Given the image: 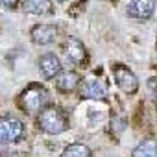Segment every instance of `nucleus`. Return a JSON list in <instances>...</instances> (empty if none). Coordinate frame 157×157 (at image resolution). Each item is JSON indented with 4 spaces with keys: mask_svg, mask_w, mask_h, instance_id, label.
I'll return each mask as SVG.
<instances>
[{
    "mask_svg": "<svg viewBox=\"0 0 157 157\" xmlns=\"http://www.w3.org/2000/svg\"><path fill=\"white\" fill-rule=\"evenodd\" d=\"M39 70L43 74L44 80H54V78L61 72V59L52 54V52H46L39 57Z\"/></svg>",
    "mask_w": 157,
    "mask_h": 157,
    "instance_id": "9",
    "label": "nucleus"
},
{
    "mask_svg": "<svg viewBox=\"0 0 157 157\" xmlns=\"http://www.w3.org/2000/svg\"><path fill=\"white\" fill-rule=\"evenodd\" d=\"M30 37H32V41L35 44L46 46V44L56 43V39H57V28L52 26V24H35L32 28Z\"/></svg>",
    "mask_w": 157,
    "mask_h": 157,
    "instance_id": "8",
    "label": "nucleus"
},
{
    "mask_svg": "<svg viewBox=\"0 0 157 157\" xmlns=\"http://www.w3.org/2000/svg\"><path fill=\"white\" fill-rule=\"evenodd\" d=\"M131 157H157V142L153 139H146L135 146Z\"/></svg>",
    "mask_w": 157,
    "mask_h": 157,
    "instance_id": "12",
    "label": "nucleus"
},
{
    "mask_svg": "<svg viewBox=\"0 0 157 157\" xmlns=\"http://www.w3.org/2000/svg\"><path fill=\"white\" fill-rule=\"evenodd\" d=\"M19 2H21V0H0V4H2L6 10H13V8H17Z\"/></svg>",
    "mask_w": 157,
    "mask_h": 157,
    "instance_id": "15",
    "label": "nucleus"
},
{
    "mask_svg": "<svg viewBox=\"0 0 157 157\" xmlns=\"http://www.w3.org/2000/svg\"><path fill=\"white\" fill-rule=\"evenodd\" d=\"M157 0H131L128 4V15L135 21H146L153 15Z\"/></svg>",
    "mask_w": 157,
    "mask_h": 157,
    "instance_id": "7",
    "label": "nucleus"
},
{
    "mask_svg": "<svg viewBox=\"0 0 157 157\" xmlns=\"http://www.w3.org/2000/svg\"><path fill=\"white\" fill-rule=\"evenodd\" d=\"M63 52H65V57L68 63L72 65H78V67H82L87 63V52H85V46L80 39H76V37H68L67 43L63 44Z\"/></svg>",
    "mask_w": 157,
    "mask_h": 157,
    "instance_id": "5",
    "label": "nucleus"
},
{
    "mask_svg": "<svg viewBox=\"0 0 157 157\" xmlns=\"http://www.w3.org/2000/svg\"><path fill=\"white\" fill-rule=\"evenodd\" d=\"M59 2H67V0H59Z\"/></svg>",
    "mask_w": 157,
    "mask_h": 157,
    "instance_id": "16",
    "label": "nucleus"
},
{
    "mask_svg": "<svg viewBox=\"0 0 157 157\" xmlns=\"http://www.w3.org/2000/svg\"><path fill=\"white\" fill-rule=\"evenodd\" d=\"M80 96L85 100H105L107 89L96 78H85L80 83Z\"/></svg>",
    "mask_w": 157,
    "mask_h": 157,
    "instance_id": "6",
    "label": "nucleus"
},
{
    "mask_svg": "<svg viewBox=\"0 0 157 157\" xmlns=\"http://www.w3.org/2000/svg\"><path fill=\"white\" fill-rule=\"evenodd\" d=\"M56 87H57V91H61V93H72L74 89H78L80 87V83H82V80H80V76H78L76 72H59L56 78Z\"/></svg>",
    "mask_w": 157,
    "mask_h": 157,
    "instance_id": "10",
    "label": "nucleus"
},
{
    "mask_svg": "<svg viewBox=\"0 0 157 157\" xmlns=\"http://www.w3.org/2000/svg\"><path fill=\"white\" fill-rule=\"evenodd\" d=\"M37 120H39V128L48 135H59L70 128L65 111L57 105H46L37 115Z\"/></svg>",
    "mask_w": 157,
    "mask_h": 157,
    "instance_id": "1",
    "label": "nucleus"
},
{
    "mask_svg": "<svg viewBox=\"0 0 157 157\" xmlns=\"http://www.w3.org/2000/svg\"><path fill=\"white\" fill-rule=\"evenodd\" d=\"M61 157H91V150H89V146H85V144L76 142V144H68V146L63 150Z\"/></svg>",
    "mask_w": 157,
    "mask_h": 157,
    "instance_id": "13",
    "label": "nucleus"
},
{
    "mask_svg": "<svg viewBox=\"0 0 157 157\" xmlns=\"http://www.w3.org/2000/svg\"><path fill=\"white\" fill-rule=\"evenodd\" d=\"M24 133V124L19 118L6 117L0 118V144H11L17 142Z\"/></svg>",
    "mask_w": 157,
    "mask_h": 157,
    "instance_id": "3",
    "label": "nucleus"
},
{
    "mask_svg": "<svg viewBox=\"0 0 157 157\" xmlns=\"http://www.w3.org/2000/svg\"><path fill=\"white\" fill-rule=\"evenodd\" d=\"M24 13L30 15H50L54 6L52 0H21Z\"/></svg>",
    "mask_w": 157,
    "mask_h": 157,
    "instance_id": "11",
    "label": "nucleus"
},
{
    "mask_svg": "<svg viewBox=\"0 0 157 157\" xmlns=\"http://www.w3.org/2000/svg\"><path fill=\"white\" fill-rule=\"evenodd\" d=\"M113 74H115V82L117 85L128 93V94H135L139 89V78L124 65H113Z\"/></svg>",
    "mask_w": 157,
    "mask_h": 157,
    "instance_id": "4",
    "label": "nucleus"
},
{
    "mask_svg": "<svg viewBox=\"0 0 157 157\" xmlns=\"http://www.w3.org/2000/svg\"><path fill=\"white\" fill-rule=\"evenodd\" d=\"M46 102H48L46 89L43 85H37V83H32L19 96V104H21L22 111L28 115H39L46 107Z\"/></svg>",
    "mask_w": 157,
    "mask_h": 157,
    "instance_id": "2",
    "label": "nucleus"
},
{
    "mask_svg": "<svg viewBox=\"0 0 157 157\" xmlns=\"http://www.w3.org/2000/svg\"><path fill=\"white\" fill-rule=\"evenodd\" d=\"M148 87H150V93H151L153 102L157 104V78H151V80L148 82Z\"/></svg>",
    "mask_w": 157,
    "mask_h": 157,
    "instance_id": "14",
    "label": "nucleus"
}]
</instances>
